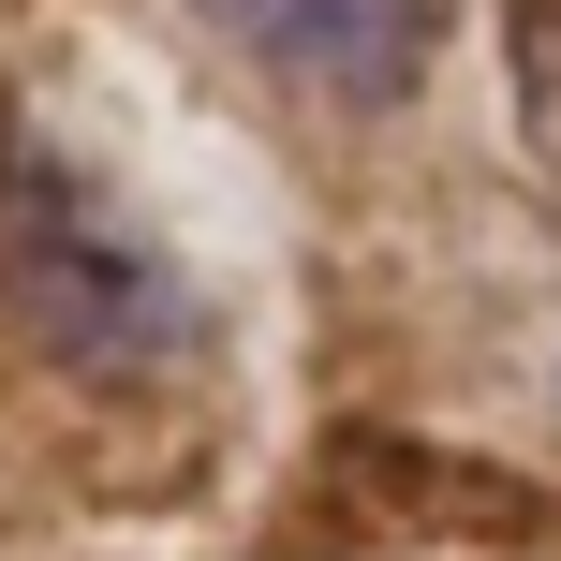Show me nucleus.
Returning <instances> with one entry per match:
<instances>
[{
	"instance_id": "nucleus-1",
	"label": "nucleus",
	"mask_w": 561,
	"mask_h": 561,
	"mask_svg": "<svg viewBox=\"0 0 561 561\" xmlns=\"http://www.w3.org/2000/svg\"><path fill=\"white\" fill-rule=\"evenodd\" d=\"M15 296H30V325H45L59 355H163V340H193L178 266L134 252L118 207H89L75 178H45V163H30V222H15Z\"/></svg>"
},
{
	"instance_id": "nucleus-2",
	"label": "nucleus",
	"mask_w": 561,
	"mask_h": 561,
	"mask_svg": "<svg viewBox=\"0 0 561 561\" xmlns=\"http://www.w3.org/2000/svg\"><path fill=\"white\" fill-rule=\"evenodd\" d=\"M237 45H266L296 89L325 104H399L428 59V0H207Z\"/></svg>"
},
{
	"instance_id": "nucleus-3",
	"label": "nucleus",
	"mask_w": 561,
	"mask_h": 561,
	"mask_svg": "<svg viewBox=\"0 0 561 561\" xmlns=\"http://www.w3.org/2000/svg\"><path fill=\"white\" fill-rule=\"evenodd\" d=\"M503 45H517V89H533V134L561 148V0H503Z\"/></svg>"
}]
</instances>
